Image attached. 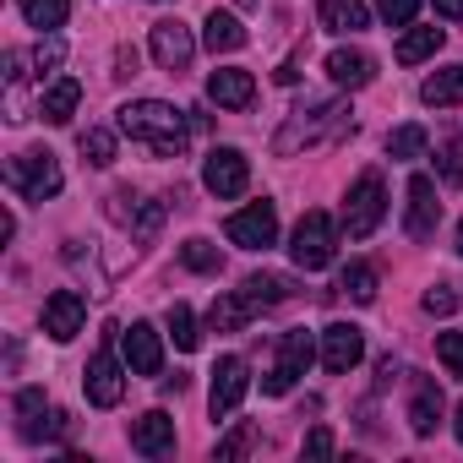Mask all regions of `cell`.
<instances>
[{
	"label": "cell",
	"mask_w": 463,
	"mask_h": 463,
	"mask_svg": "<svg viewBox=\"0 0 463 463\" xmlns=\"http://www.w3.org/2000/svg\"><path fill=\"white\" fill-rule=\"evenodd\" d=\"M185 115H191V109H175V104H164V99H131L115 126H120V137L153 147L158 158H180V153H185Z\"/></svg>",
	"instance_id": "6da1fadb"
},
{
	"label": "cell",
	"mask_w": 463,
	"mask_h": 463,
	"mask_svg": "<svg viewBox=\"0 0 463 463\" xmlns=\"http://www.w3.org/2000/svg\"><path fill=\"white\" fill-rule=\"evenodd\" d=\"M344 131H354V109H349L344 99L300 104V109H289V120L279 126V137H273V153H279V158H289V153H300V147H317V142H333V137H344Z\"/></svg>",
	"instance_id": "7a4b0ae2"
},
{
	"label": "cell",
	"mask_w": 463,
	"mask_h": 463,
	"mask_svg": "<svg viewBox=\"0 0 463 463\" xmlns=\"http://www.w3.org/2000/svg\"><path fill=\"white\" fill-rule=\"evenodd\" d=\"M387 218V185L376 169H365L354 185H349V202H344V229H349V241H371L376 229Z\"/></svg>",
	"instance_id": "3957f363"
},
{
	"label": "cell",
	"mask_w": 463,
	"mask_h": 463,
	"mask_svg": "<svg viewBox=\"0 0 463 463\" xmlns=\"http://www.w3.org/2000/svg\"><path fill=\"white\" fill-rule=\"evenodd\" d=\"M317 338H322V333H306V327L284 333L279 360H273V365H268V376H262V392H268V398H284V392L311 371V360H317Z\"/></svg>",
	"instance_id": "277c9868"
},
{
	"label": "cell",
	"mask_w": 463,
	"mask_h": 463,
	"mask_svg": "<svg viewBox=\"0 0 463 463\" xmlns=\"http://www.w3.org/2000/svg\"><path fill=\"white\" fill-rule=\"evenodd\" d=\"M333 251H338V223H333L327 213H306V218L295 223V241H289V257H295V268H306V273H322V268L333 262Z\"/></svg>",
	"instance_id": "5b68a950"
},
{
	"label": "cell",
	"mask_w": 463,
	"mask_h": 463,
	"mask_svg": "<svg viewBox=\"0 0 463 463\" xmlns=\"http://www.w3.org/2000/svg\"><path fill=\"white\" fill-rule=\"evenodd\" d=\"M6 185L28 202H44L66 185V175H61L55 153H17V158H6Z\"/></svg>",
	"instance_id": "8992f818"
},
{
	"label": "cell",
	"mask_w": 463,
	"mask_h": 463,
	"mask_svg": "<svg viewBox=\"0 0 463 463\" xmlns=\"http://www.w3.org/2000/svg\"><path fill=\"white\" fill-rule=\"evenodd\" d=\"M223 235H229V246H241V251H268L279 241V207L262 196V202H251L241 213H229L223 218Z\"/></svg>",
	"instance_id": "52a82bcc"
},
{
	"label": "cell",
	"mask_w": 463,
	"mask_h": 463,
	"mask_svg": "<svg viewBox=\"0 0 463 463\" xmlns=\"http://www.w3.org/2000/svg\"><path fill=\"white\" fill-rule=\"evenodd\" d=\"M202 185H207L218 202L241 196V191L251 185V164H246V153H241V147H213L207 164H202Z\"/></svg>",
	"instance_id": "ba28073f"
},
{
	"label": "cell",
	"mask_w": 463,
	"mask_h": 463,
	"mask_svg": "<svg viewBox=\"0 0 463 463\" xmlns=\"http://www.w3.org/2000/svg\"><path fill=\"white\" fill-rule=\"evenodd\" d=\"M126 371H131V365H120V360H115V349L104 344V349L88 360V371H82L88 403H93V409H115V403L126 398Z\"/></svg>",
	"instance_id": "9c48e42d"
},
{
	"label": "cell",
	"mask_w": 463,
	"mask_h": 463,
	"mask_svg": "<svg viewBox=\"0 0 463 463\" xmlns=\"http://www.w3.org/2000/svg\"><path fill=\"white\" fill-rule=\"evenodd\" d=\"M246 392H251V371H246V360H241V354H223V360L213 365V392H207V409H213V420L235 414Z\"/></svg>",
	"instance_id": "30bf717a"
},
{
	"label": "cell",
	"mask_w": 463,
	"mask_h": 463,
	"mask_svg": "<svg viewBox=\"0 0 463 463\" xmlns=\"http://www.w3.org/2000/svg\"><path fill=\"white\" fill-rule=\"evenodd\" d=\"M147 50H153V61H158L164 71H185L191 55H196V39H191V28H185L180 17H169V23H153Z\"/></svg>",
	"instance_id": "8fae6325"
},
{
	"label": "cell",
	"mask_w": 463,
	"mask_h": 463,
	"mask_svg": "<svg viewBox=\"0 0 463 463\" xmlns=\"http://www.w3.org/2000/svg\"><path fill=\"white\" fill-rule=\"evenodd\" d=\"M441 223V202H436V180L430 175H414L409 180V207H403V229L409 241H430Z\"/></svg>",
	"instance_id": "7c38bea8"
},
{
	"label": "cell",
	"mask_w": 463,
	"mask_h": 463,
	"mask_svg": "<svg viewBox=\"0 0 463 463\" xmlns=\"http://www.w3.org/2000/svg\"><path fill=\"white\" fill-rule=\"evenodd\" d=\"M360 360H365V333H360L354 322H333V327H322V365H327L333 376L354 371Z\"/></svg>",
	"instance_id": "4fadbf2b"
},
{
	"label": "cell",
	"mask_w": 463,
	"mask_h": 463,
	"mask_svg": "<svg viewBox=\"0 0 463 463\" xmlns=\"http://www.w3.org/2000/svg\"><path fill=\"white\" fill-rule=\"evenodd\" d=\"M120 349H126L131 376H158V371H164V338H158L153 322H131V327L120 333Z\"/></svg>",
	"instance_id": "5bb4252c"
},
{
	"label": "cell",
	"mask_w": 463,
	"mask_h": 463,
	"mask_svg": "<svg viewBox=\"0 0 463 463\" xmlns=\"http://www.w3.org/2000/svg\"><path fill=\"white\" fill-rule=\"evenodd\" d=\"M82 322H88V300H82L77 289H55V295L44 300V333H50L55 344H71V338L82 333Z\"/></svg>",
	"instance_id": "9a60e30c"
},
{
	"label": "cell",
	"mask_w": 463,
	"mask_h": 463,
	"mask_svg": "<svg viewBox=\"0 0 463 463\" xmlns=\"http://www.w3.org/2000/svg\"><path fill=\"white\" fill-rule=\"evenodd\" d=\"M207 99H213L218 109H251V99H257V77L241 71V66H218V71L207 77Z\"/></svg>",
	"instance_id": "2e32d148"
},
{
	"label": "cell",
	"mask_w": 463,
	"mask_h": 463,
	"mask_svg": "<svg viewBox=\"0 0 463 463\" xmlns=\"http://www.w3.org/2000/svg\"><path fill=\"white\" fill-rule=\"evenodd\" d=\"M441 387L430 382V376H414L409 382V430L414 436H436V425H441Z\"/></svg>",
	"instance_id": "e0dca14e"
},
{
	"label": "cell",
	"mask_w": 463,
	"mask_h": 463,
	"mask_svg": "<svg viewBox=\"0 0 463 463\" xmlns=\"http://www.w3.org/2000/svg\"><path fill=\"white\" fill-rule=\"evenodd\" d=\"M131 447L142 458H169L175 452V420L164 409H147L142 420H131Z\"/></svg>",
	"instance_id": "ac0fdd59"
},
{
	"label": "cell",
	"mask_w": 463,
	"mask_h": 463,
	"mask_svg": "<svg viewBox=\"0 0 463 463\" xmlns=\"http://www.w3.org/2000/svg\"><path fill=\"white\" fill-rule=\"evenodd\" d=\"M77 104H82V82H77V77H55V82L44 88V99H39V115H44L50 126H66V120L77 115Z\"/></svg>",
	"instance_id": "d6986e66"
},
{
	"label": "cell",
	"mask_w": 463,
	"mask_h": 463,
	"mask_svg": "<svg viewBox=\"0 0 463 463\" xmlns=\"http://www.w3.org/2000/svg\"><path fill=\"white\" fill-rule=\"evenodd\" d=\"M246 28H241V17H229V12H213L207 23H202V44L213 50V55H235V50H246Z\"/></svg>",
	"instance_id": "ffe728a7"
},
{
	"label": "cell",
	"mask_w": 463,
	"mask_h": 463,
	"mask_svg": "<svg viewBox=\"0 0 463 463\" xmlns=\"http://www.w3.org/2000/svg\"><path fill=\"white\" fill-rule=\"evenodd\" d=\"M327 77H333L338 88H365V82L376 77V61H371L365 50H333V55H327Z\"/></svg>",
	"instance_id": "44dd1931"
},
{
	"label": "cell",
	"mask_w": 463,
	"mask_h": 463,
	"mask_svg": "<svg viewBox=\"0 0 463 463\" xmlns=\"http://www.w3.org/2000/svg\"><path fill=\"white\" fill-rule=\"evenodd\" d=\"M251 317H257V306H251L241 289H229V295H218V300H213V311H207V327H213V333H241Z\"/></svg>",
	"instance_id": "7402d4cb"
},
{
	"label": "cell",
	"mask_w": 463,
	"mask_h": 463,
	"mask_svg": "<svg viewBox=\"0 0 463 463\" xmlns=\"http://www.w3.org/2000/svg\"><path fill=\"white\" fill-rule=\"evenodd\" d=\"M317 23H322L327 33H360V28L371 23V12L360 6V0H322V6H317Z\"/></svg>",
	"instance_id": "603a6c76"
},
{
	"label": "cell",
	"mask_w": 463,
	"mask_h": 463,
	"mask_svg": "<svg viewBox=\"0 0 463 463\" xmlns=\"http://www.w3.org/2000/svg\"><path fill=\"white\" fill-rule=\"evenodd\" d=\"M420 99H425L430 109H452V104H463V66H447V71L425 77V82H420Z\"/></svg>",
	"instance_id": "cb8c5ba5"
},
{
	"label": "cell",
	"mask_w": 463,
	"mask_h": 463,
	"mask_svg": "<svg viewBox=\"0 0 463 463\" xmlns=\"http://www.w3.org/2000/svg\"><path fill=\"white\" fill-rule=\"evenodd\" d=\"M23 66H28V61L12 50V55H6V120H12V126L28 120V71H23Z\"/></svg>",
	"instance_id": "d4e9b609"
},
{
	"label": "cell",
	"mask_w": 463,
	"mask_h": 463,
	"mask_svg": "<svg viewBox=\"0 0 463 463\" xmlns=\"http://www.w3.org/2000/svg\"><path fill=\"white\" fill-rule=\"evenodd\" d=\"M441 28H409L403 39H398V66H420V61H430L436 50H441Z\"/></svg>",
	"instance_id": "484cf974"
},
{
	"label": "cell",
	"mask_w": 463,
	"mask_h": 463,
	"mask_svg": "<svg viewBox=\"0 0 463 463\" xmlns=\"http://www.w3.org/2000/svg\"><path fill=\"white\" fill-rule=\"evenodd\" d=\"M241 295H246L257 311H268V306L289 300V279H279V273H251V279L241 284Z\"/></svg>",
	"instance_id": "4316f807"
},
{
	"label": "cell",
	"mask_w": 463,
	"mask_h": 463,
	"mask_svg": "<svg viewBox=\"0 0 463 463\" xmlns=\"http://www.w3.org/2000/svg\"><path fill=\"white\" fill-rule=\"evenodd\" d=\"M17 12H23L39 33H55V28L71 17V0H17Z\"/></svg>",
	"instance_id": "83f0119b"
},
{
	"label": "cell",
	"mask_w": 463,
	"mask_h": 463,
	"mask_svg": "<svg viewBox=\"0 0 463 463\" xmlns=\"http://www.w3.org/2000/svg\"><path fill=\"white\" fill-rule=\"evenodd\" d=\"M44 409H50V403H44V387H23V392H17V430H23L28 441L44 436V425H39Z\"/></svg>",
	"instance_id": "f1b7e54d"
},
{
	"label": "cell",
	"mask_w": 463,
	"mask_h": 463,
	"mask_svg": "<svg viewBox=\"0 0 463 463\" xmlns=\"http://www.w3.org/2000/svg\"><path fill=\"white\" fill-rule=\"evenodd\" d=\"M338 289H344L354 306H371V300H376V268H371V262H349L344 279H338Z\"/></svg>",
	"instance_id": "f546056e"
},
{
	"label": "cell",
	"mask_w": 463,
	"mask_h": 463,
	"mask_svg": "<svg viewBox=\"0 0 463 463\" xmlns=\"http://www.w3.org/2000/svg\"><path fill=\"white\" fill-rule=\"evenodd\" d=\"M180 262H185L191 273H223V251H218L213 241H185V246H180Z\"/></svg>",
	"instance_id": "4dcf8cb0"
},
{
	"label": "cell",
	"mask_w": 463,
	"mask_h": 463,
	"mask_svg": "<svg viewBox=\"0 0 463 463\" xmlns=\"http://www.w3.org/2000/svg\"><path fill=\"white\" fill-rule=\"evenodd\" d=\"M251 447H257V425H251V420H241L235 430L218 441V452H213V458H218V463H235V458H246Z\"/></svg>",
	"instance_id": "1f68e13d"
},
{
	"label": "cell",
	"mask_w": 463,
	"mask_h": 463,
	"mask_svg": "<svg viewBox=\"0 0 463 463\" xmlns=\"http://www.w3.org/2000/svg\"><path fill=\"white\" fill-rule=\"evenodd\" d=\"M425 142H430V137H425V126H398V131L387 137V158H403V164H409V158H420V153H425Z\"/></svg>",
	"instance_id": "d6a6232c"
},
{
	"label": "cell",
	"mask_w": 463,
	"mask_h": 463,
	"mask_svg": "<svg viewBox=\"0 0 463 463\" xmlns=\"http://www.w3.org/2000/svg\"><path fill=\"white\" fill-rule=\"evenodd\" d=\"M82 158L88 164H99V169H109L115 164V131H104V126H93V131H82Z\"/></svg>",
	"instance_id": "836d02e7"
},
{
	"label": "cell",
	"mask_w": 463,
	"mask_h": 463,
	"mask_svg": "<svg viewBox=\"0 0 463 463\" xmlns=\"http://www.w3.org/2000/svg\"><path fill=\"white\" fill-rule=\"evenodd\" d=\"M169 338H175V349H185V354L202 344V333H196V317H191V306H180V300L169 306Z\"/></svg>",
	"instance_id": "e575fe53"
},
{
	"label": "cell",
	"mask_w": 463,
	"mask_h": 463,
	"mask_svg": "<svg viewBox=\"0 0 463 463\" xmlns=\"http://www.w3.org/2000/svg\"><path fill=\"white\" fill-rule=\"evenodd\" d=\"M436 169H441V185H463V147H458V137H441Z\"/></svg>",
	"instance_id": "d590c367"
},
{
	"label": "cell",
	"mask_w": 463,
	"mask_h": 463,
	"mask_svg": "<svg viewBox=\"0 0 463 463\" xmlns=\"http://www.w3.org/2000/svg\"><path fill=\"white\" fill-rule=\"evenodd\" d=\"M33 66H39V77H50V71H61V66H66V44H61V33H44V39H39Z\"/></svg>",
	"instance_id": "8d00e7d4"
},
{
	"label": "cell",
	"mask_w": 463,
	"mask_h": 463,
	"mask_svg": "<svg viewBox=\"0 0 463 463\" xmlns=\"http://www.w3.org/2000/svg\"><path fill=\"white\" fill-rule=\"evenodd\" d=\"M436 360L447 365V376L463 382V333H441V338H436Z\"/></svg>",
	"instance_id": "74e56055"
},
{
	"label": "cell",
	"mask_w": 463,
	"mask_h": 463,
	"mask_svg": "<svg viewBox=\"0 0 463 463\" xmlns=\"http://www.w3.org/2000/svg\"><path fill=\"white\" fill-rule=\"evenodd\" d=\"M376 12H382V23H392V28H409L414 12H420V0H376Z\"/></svg>",
	"instance_id": "f35d334b"
},
{
	"label": "cell",
	"mask_w": 463,
	"mask_h": 463,
	"mask_svg": "<svg viewBox=\"0 0 463 463\" xmlns=\"http://www.w3.org/2000/svg\"><path fill=\"white\" fill-rule=\"evenodd\" d=\"M430 317H452V306H458V295L447 289V284H436V289H425V300H420Z\"/></svg>",
	"instance_id": "ab89813d"
},
{
	"label": "cell",
	"mask_w": 463,
	"mask_h": 463,
	"mask_svg": "<svg viewBox=\"0 0 463 463\" xmlns=\"http://www.w3.org/2000/svg\"><path fill=\"white\" fill-rule=\"evenodd\" d=\"M333 447H338V441H333V430H327V425H317V430L306 436V458H327Z\"/></svg>",
	"instance_id": "60d3db41"
},
{
	"label": "cell",
	"mask_w": 463,
	"mask_h": 463,
	"mask_svg": "<svg viewBox=\"0 0 463 463\" xmlns=\"http://www.w3.org/2000/svg\"><path fill=\"white\" fill-rule=\"evenodd\" d=\"M436 17H452V23H463V0H436Z\"/></svg>",
	"instance_id": "b9f144b4"
},
{
	"label": "cell",
	"mask_w": 463,
	"mask_h": 463,
	"mask_svg": "<svg viewBox=\"0 0 463 463\" xmlns=\"http://www.w3.org/2000/svg\"><path fill=\"white\" fill-rule=\"evenodd\" d=\"M452 425H458V441H463V403H458V414H452Z\"/></svg>",
	"instance_id": "7bdbcfd3"
},
{
	"label": "cell",
	"mask_w": 463,
	"mask_h": 463,
	"mask_svg": "<svg viewBox=\"0 0 463 463\" xmlns=\"http://www.w3.org/2000/svg\"><path fill=\"white\" fill-rule=\"evenodd\" d=\"M235 6H241V12H251V6H257V0H235Z\"/></svg>",
	"instance_id": "ee69618b"
},
{
	"label": "cell",
	"mask_w": 463,
	"mask_h": 463,
	"mask_svg": "<svg viewBox=\"0 0 463 463\" xmlns=\"http://www.w3.org/2000/svg\"><path fill=\"white\" fill-rule=\"evenodd\" d=\"M458 251H463V223H458Z\"/></svg>",
	"instance_id": "f6af8a7d"
}]
</instances>
